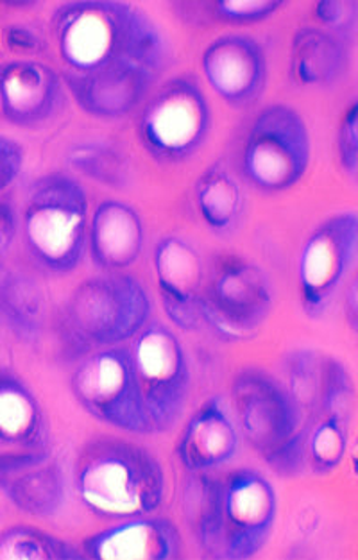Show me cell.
Masks as SVG:
<instances>
[{"label":"cell","instance_id":"6da1fadb","mask_svg":"<svg viewBox=\"0 0 358 560\" xmlns=\"http://www.w3.org/2000/svg\"><path fill=\"white\" fill-rule=\"evenodd\" d=\"M53 27L59 56L72 72L140 65L160 74L169 61L168 39L157 22L126 2H69L56 10Z\"/></svg>","mask_w":358,"mask_h":560},{"label":"cell","instance_id":"7a4b0ae2","mask_svg":"<svg viewBox=\"0 0 358 560\" xmlns=\"http://www.w3.org/2000/svg\"><path fill=\"white\" fill-rule=\"evenodd\" d=\"M76 489L92 514L123 522L149 516L162 505L165 475L146 447L120 439H95L79 455Z\"/></svg>","mask_w":358,"mask_h":560},{"label":"cell","instance_id":"3957f363","mask_svg":"<svg viewBox=\"0 0 358 560\" xmlns=\"http://www.w3.org/2000/svg\"><path fill=\"white\" fill-rule=\"evenodd\" d=\"M24 235L39 266L53 272L74 271L89 241V199L74 177L49 174L31 185Z\"/></svg>","mask_w":358,"mask_h":560},{"label":"cell","instance_id":"277c9868","mask_svg":"<svg viewBox=\"0 0 358 560\" xmlns=\"http://www.w3.org/2000/svg\"><path fill=\"white\" fill-rule=\"evenodd\" d=\"M151 310L148 290L131 276H99L70 295L67 325L86 345L109 348L135 339L148 325Z\"/></svg>","mask_w":358,"mask_h":560},{"label":"cell","instance_id":"5b68a950","mask_svg":"<svg viewBox=\"0 0 358 560\" xmlns=\"http://www.w3.org/2000/svg\"><path fill=\"white\" fill-rule=\"evenodd\" d=\"M70 388L84 412L120 432L152 433L131 349L109 346L90 354L70 376Z\"/></svg>","mask_w":358,"mask_h":560},{"label":"cell","instance_id":"8992f818","mask_svg":"<svg viewBox=\"0 0 358 560\" xmlns=\"http://www.w3.org/2000/svg\"><path fill=\"white\" fill-rule=\"evenodd\" d=\"M312 156L309 128L295 108L273 104L256 115L245 138L242 168L258 190H289L307 174Z\"/></svg>","mask_w":358,"mask_h":560},{"label":"cell","instance_id":"52a82bcc","mask_svg":"<svg viewBox=\"0 0 358 560\" xmlns=\"http://www.w3.org/2000/svg\"><path fill=\"white\" fill-rule=\"evenodd\" d=\"M211 109L199 84L188 78L171 79L143 104L138 137L154 160L177 163L194 156L207 142Z\"/></svg>","mask_w":358,"mask_h":560},{"label":"cell","instance_id":"ba28073f","mask_svg":"<svg viewBox=\"0 0 358 560\" xmlns=\"http://www.w3.org/2000/svg\"><path fill=\"white\" fill-rule=\"evenodd\" d=\"M152 433L171 430L190 398L192 373L182 340L169 326L148 323L131 349Z\"/></svg>","mask_w":358,"mask_h":560},{"label":"cell","instance_id":"9c48e42d","mask_svg":"<svg viewBox=\"0 0 358 560\" xmlns=\"http://www.w3.org/2000/svg\"><path fill=\"white\" fill-rule=\"evenodd\" d=\"M273 285L261 267L236 256H224L201 295V317L228 340L247 339L273 310Z\"/></svg>","mask_w":358,"mask_h":560},{"label":"cell","instance_id":"30bf717a","mask_svg":"<svg viewBox=\"0 0 358 560\" xmlns=\"http://www.w3.org/2000/svg\"><path fill=\"white\" fill-rule=\"evenodd\" d=\"M358 252V217L340 212L315 228L301 249V305L310 319H321L328 312L335 294L351 271Z\"/></svg>","mask_w":358,"mask_h":560},{"label":"cell","instance_id":"8fae6325","mask_svg":"<svg viewBox=\"0 0 358 560\" xmlns=\"http://www.w3.org/2000/svg\"><path fill=\"white\" fill-rule=\"evenodd\" d=\"M230 407L245 441L269 457L303 430L287 388L261 369H245L231 385Z\"/></svg>","mask_w":358,"mask_h":560},{"label":"cell","instance_id":"7c38bea8","mask_svg":"<svg viewBox=\"0 0 358 560\" xmlns=\"http://www.w3.org/2000/svg\"><path fill=\"white\" fill-rule=\"evenodd\" d=\"M224 559L244 560L264 548L275 528L278 497L275 487L255 469L231 472L222 483Z\"/></svg>","mask_w":358,"mask_h":560},{"label":"cell","instance_id":"4fadbf2b","mask_svg":"<svg viewBox=\"0 0 358 560\" xmlns=\"http://www.w3.org/2000/svg\"><path fill=\"white\" fill-rule=\"evenodd\" d=\"M0 491L31 516L49 517L65 503V475L49 447L0 453Z\"/></svg>","mask_w":358,"mask_h":560},{"label":"cell","instance_id":"5bb4252c","mask_svg":"<svg viewBox=\"0 0 358 560\" xmlns=\"http://www.w3.org/2000/svg\"><path fill=\"white\" fill-rule=\"evenodd\" d=\"M201 67L211 89L235 106L261 97L267 81V58L253 36H219L203 52Z\"/></svg>","mask_w":358,"mask_h":560},{"label":"cell","instance_id":"9a60e30c","mask_svg":"<svg viewBox=\"0 0 358 560\" xmlns=\"http://www.w3.org/2000/svg\"><path fill=\"white\" fill-rule=\"evenodd\" d=\"M154 271L169 319L187 331L199 328L203 261L196 247L182 236H165L154 249Z\"/></svg>","mask_w":358,"mask_h":560},{"label":"cell","instance_id":"2e32d148","mask_svg":"<svg viewBox=\"0 0 358 560\" xmlns=\"http://www.w3.org/2000/svg\"><path fill=\"white\" fill-rule=\"evenodd\" d=\"M58 72L35 59H13L0 67V108L22 128L49 120L63 106Z\"/></svg>","mask_w":358,"mask_h":560},{"label":"cell","instance_id":"e0dca14e","mask_svg":"<svg viewBox=\"0 0 358 560\" xmlns=\"http://www.w3.org/2000/svg\"><path fill=\"white\" fill-rule=\"evenodd\" d=\"M157 72L140 65H118L95 72H65L79 108L97 118H123L142 104Z\"/></svg>","mask_w":358,"mask_h":560},{"label":"cell","instance_id":"ac0fdd59","mask_svg":"<svg viewBox=\"0 0 358 560\" xmlns=\"http://www.w3.org/2000/svg\"><path fill=\"white\" fill-rule=\"evenodd\" d=\"M182 553V536L165 517H131L83 542L84 559L171 560Z\"/></svg>","mask_w":358,"mask_h":560},{"label":"cell","instance_id":"d6986e66","mask_svg":"<svg viewBox=\"0 0 358 560\" xmlns=\"http://www.w3.org/2000/svg\"><path fill=\"white\" fill-rule=\"evenodd\" d=\"M236 450L239 432L230 401L213 396L192 416L183 430L177 443V458L188 471L201 472L230 463Z\"/></svg>","mask_w":358,"mask_h":560},{"label":"cell","instance_id":"ffe728a7","mask_svg":"<svg viewBox=\"0 0 358 560\" xmlns=\"http://www.w3.org/2000/svg\"><path fill=\"white\" fill-rule=\"evenodd\" d=\"M89 242L90 255L101 269H126L140 258L146 246L142 219L126 202H101L92 217Z\"/></svg>","mask_w":358,"mask_h":560},{"label":"cell","instance_id":"44dd1931","mask_svg":"<svg viewBox=\"0 0 358 560\" xmlns=\"http://www.w3.org/2000/svg\"><path fill=\"white\" fill-rule=\"evenodd\" d=\"M0 446L49 447L44 408L22 380L4 371H0Z\"/></svg>","mask_w":358,"mask_h":560},{"label":"cell","instance_id":"7402d4cb","mask_svg":"<svg viewBox=\"0 0 358 560\" xmlns=\"http://www.w3.org/2000/svg\"><path fill=\"white\" fill-rule=\"evenodd\" d=\"M348 45L339 36L301 27L290 49V78L300 86H328L348 69Z\"/></svg>","mask_w":358,"mask_h":560},{"label":"cell","instance_id":"603a6c76","mask_svg":"<svg viewBox=\"0 0 358 560\" xmlns=\"http://www.w3.org/2000/svg\"><path fill=\"white\" fill-rule=\"evenodd\" d=\"M183 516L205 553L224 559L222 483L205 475L188 480L183 492Z\"/></svg>","mask_w":358,"mask_h":560},{"label":"cell","instance_id":"cb8c5ba5","mask_svg":"<svg viewBox=\"0 0 358 560\" xmlns=\"http://www.w3.org/2000/svg\"><path fill=\"white\" fill-rule=\"evenodd\" d=\"M196 205L203 221L213 232H231L244 213L245 199L241 183L221 163L211 165L197 179Z\"/></svg>","mask_w":358,"mask_h":560},{"label":"cell","instance_id":"d4e9b609","mask_svg":"<svg viewBox=\"0 0 358 560\" xmlns=\"http://www.w3.org/2000/svg\"><path fill=\"white\" fill-rule=\"evenodd\" d=\"M44 305V294L35 281L13 272L0 278V317L20 339L38 337Z\"/></svg>","mask_w":358,"mask_h":560},{"label":"cell","instance_id":"484cf974","mask_svg":"<svg viewBox=\"0 0 358 560\" xmlns=\"http://www.w3.org/2000/svg\"><path fill=\"white\" fill-rule=\"evenodd\" d=\"M287 393L300 412L303 428L320 418L323 394L324 359L314 351H296L287 359Z\"/></svg>","mask_w":358,"mask_h":560},{"label":"cell","instance_id":"4316f807","mask_svg":"<svg viewBox=\"0 0 358 560\" xmlns=\"http://www.w3.org/2000/svg\"><path fill=\"white\" fill-rule=\"evenodd\" d=\"M351 419L323 416L307 428V463L314 472L326 475L340 466L349 443Z\"/></svg>","mask_w":358,"mask_h":560},{"label":"cell","instance_id":"83f0119b","mask_svg":"<svg viewBox=\"0 0 358 560\" xmlns=\"http://www.w3.org/2000/svg\"><path fill=\"white\" fill-rule=\"evenodd\" d=\"M69 162L79 173L106 187L124 188L131 183V163L123 151L108 143L76 145L70 149Z\"/></svg>","mask_w":358,"mask_h":560},{"label":"cell","instance_id":"f1b7e54d","mask_svg":"<svg viewBox=\"0 0 358 560\" xmlns=\"http://www.w3.org/2000/svg\"><path fill=\"white\" fill-rule=\"evenodd\" d=\"M81 553L74 546L31 526H13L0 536V559L79 560L84 559Z\"/></svg>","mask_w":358,"mask_h":560},{"label":"cell","instance_id":"f546056e","mask_svg":"<svg viewBox=\"0 0 358 560\" xmlns=\"http://www.w3.org/2000/svg\"><path fill=\"white\" fill-rule=\"evenodd\" d=\"M280 0H219L213 4L217 15L233 24H255L280 10Z\"/></svg>","mask_w":358,"mask_h":560},{"label":"cell","instance_id":"4dcf8cb0","mask_svg":"<svg viewBox=\"0 0 358 560\" xmlns=\"http://www.w3.org/2000/svg\"><path fill=\"white\" fill-rule=\"evenodd\" d=\"M357 2H339V0H324L315 4V16L340 35L351 36L357 31Z\"/></svg>","mask_w":358,"mask_h":560},{"label":"cell","instance_id":"1f68e13d","mask_svg":"<svg viewBox=\"0 0 358 560\" xmlns=\"http://www.w3.org/2000/svg\"><path fill=\"white\" fill-rule=\"evenodd\" d=\"M358 104L349 106L348 112L344 114L343 124L339 129V158L344 173L351 179L357 177L358 173Z\"/></svg>","mask_w":358,"mask_h":560},{"label":"cell","instance_id":"d6a6232c","mask_svg":"<svg viewBox=\"0 0 358 560\" xmlns=\"http://www.w3.org/2000/svg\"><path fill=\"white\" fill-rule=\"evenodd\" d=\"M19 232V217L10 202H0V256L10 252Z\"/></svg>","mask_w":358,"mask_h":560},{"label":"cell","instance_id":"836d02e7","mask_svg":"<svg viewBox=\"0 0 358 560\" xmlns=\"http://www.w3.org/2000/svg\"><path fill=\"white\" fill-rule=\"evenodd\" d=\"M5 42L10 44L11 49L33 50L36 47V36L27 30L11 27L5 35Z\"/></svg>","mask_w":358,"mask_h":560},{"label":"cell","instance_id":"e575fe53","mask_svg":"<svg viewBox=\"0 0 358 560\" xmlns=\"http://www.w3.org/2000/svg\"><path fill=\"white\" fill-rule=\"evenodd\" d=\"M24 158H13V160H0V192L5 187H10L11 183L15 182L16 176L22 168Z\"/></svg>","mask_w":358,"mask_h":560},{"label":"cell","instance_id":"d590c367","mask_svg":"<svg viewBox=\"0 0 358 560\" xmlns=\"http://www.w3.org/2000/svg\"><path fill=\"white\" fill-rule=\"evenodd\" d=\"M13 158H24L22 148L10 138L0 135V160H13Z\"/></svg>","mask_w":358,"mask_h":560},{"label":"cell","instance_id":"8d00e7d4","mask_svg":"<svg viewBox=\"0 0 358 560\" xmlns=\"http://www.w3.org/2000/svg\"><path fill=\"white\" fill-rule=\"evenodd\" d=\"M348 301H349V310H348L349 325L354 326V328H357V287H355V283H351V292H349Z\"/></svg>","mask_w":358,"mask_h":560}]
</instances>
